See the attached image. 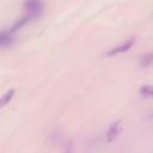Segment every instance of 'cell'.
I'll return each mask as SVG.
<instances>
[{"instance_id":"6da1fadb","label":"cell","mask_w":153,"mask_h":153,"mask_svg":"<svg viewBox=\"0 0 153 153\" xmlns=\"http://www.w3.org/2000/svg\"><path fill=\"white\" fill-rule=\"evenodd\" d=\"M24 8L27 11V16L30 18L37 17L42 10H43V2L42 0H25L23 4Z\"/></svg>"},{"instance_id":"7a4b0ae2","label":"cell","mask_w":153,"mask_h":153,"mask_svg":"<svg viewBox=\"0 0 153 153\" xmlns=\"http://www.w3.org/2000/svg\"><path fill=\"white\" fill-rule=\"evenodd\" d=\"M134 42H135V39H134V38H129V39H127L124 43H122V44H120V45H117V47L111 48V49L106 53V55H108V56H114V55H117V54L124 53V51L129 50V49L133 47Z\"/></svg>"},{"instance_id":"3957f363","label":"cell","mask_w":153,"mask_h":153,"mask_svg":"<svg viewBox=\"0 0 153 153\" xmlns=\"http://www.w3.org/2000/svg\"><path fill=\"white\" fill-rule=\"evenodd\" d=\"M121 123H122L121 121H116L110 126V128L106 131V141L108 142H112L116 140V137L118 136L120 130H121Z\"/></svg>"},{"instance_id":"277c9868","label":"cell","mask_w":153,"mask_h":153,"mask_svg":"<svg viewBox=\"0 0 153 153\" xmlns=\"http://www.w3.org/2000/svg\"><path fill=\"white\" fill-rule=\"evenodd\" d=\"M13 96H14V90H13V88L6 91V92L0 97V109L4 108L5 105H7V104L10 103V100L13 98Z\"/></svg>"},{"instance_id":"5b68a950","label":"cell","mask_w":153,"mask_h":153,"mask_svg":"<svg viewBox=\"0 0 153 153\" xmlns=\"http://www.w3.org/2000/svg\"><path fill=\"white\" fill-rule=\"evenodd\" d=\"M12 41V33L10 31H1L0 32V47L7 45Z\"/></svg>"},{"instance_id":"8992f818","label":"cell","mask_w":153,"mask_h":153,"mask_svg":"<svg viewBox=\"0 0 153 153\" xmlns=\"http://www.w3.org/2000/svg\"><path fill=\"white\" fill-rule=\"evenodd\" d=\"M152 65V54H146L140 59V67L147 68Z\"/></svg>"},{"instance_id":"52a82bcc","label":"cell","mask_w":153,"mask_h":153,"mask_svg":"<svg viewBox=\"0 0 153 153\" xmlns=\"http://www.w3.org/2000/svg\"><path fill=\"white\" fill-rule=\"evenodd\" d=\"M140 94L145 98H151L152 97V87L151 85H142L140 87Z\"/></svg>"}]
</instances>
